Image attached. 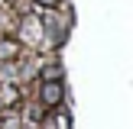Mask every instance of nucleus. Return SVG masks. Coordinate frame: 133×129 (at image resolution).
<instances>
[{
	"mask_svg": "<svg viewBox=\"0 0 133 129\" xmlns=\"http://www.w3.org/2000/svg\"><path fill=\"white\" fill-rule=\"evenodd\" d=\"M39 3H42V6H55V0H39Z\"/></svg>",
	"mask_w": 133,
	"mask_h": 129,
	"instance_id": "2",
	"label": "nucleus"
},
{
	"mask_svg": "<svg viewBox=\"0 0 133 129\" xmlns=\"http://www.w3.org/2000/svg\"><path fill=\"white\" fill-rule=\"evenodd\" d=\"M42 100L49 103V107H55V103L62 100V84L58 81H45L42 84Z\"/></svg>",
	"mask_w": 133,
	"mask_h": 129,
	"instance_id": "1",
	"label": "nucleus"
}]
</instances>
